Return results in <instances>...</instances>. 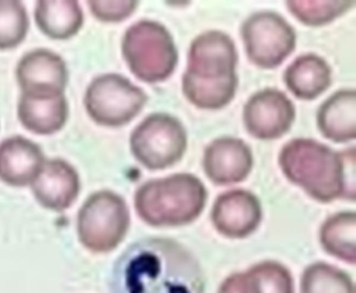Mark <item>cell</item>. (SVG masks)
I'll return each instance as SVG.
<instances>
[{
  "label": "cell",
  "mask_w": 356,
  "mask_h": 293,
  "mask_svg": "<svg viewBox=\"0 0 356 293\" xmlns=\"http://www.w3.org/2000/svg\"><path fill=\"white\" fill-rule=\"evenodd\" d=\"M21 94L51 97L65 94L69 72L65 60L55 51L38 48L24 53L15 68Z\"/></svg>",
  "instance_id": "8fae6325"
},
{
  "label": "cell",
  "mask_w": 356,
  "mask_h": 293,
  "mask_svg": "<svg viewBox=\"0 0 356 293\" xmlns=\"http://www.w3.org/2000/svg\"><path fill=\"white\" fill-rule=\"evenodd\" d=\"M253 164L251 148L238 137L216 138L203 151L204 174L217 185H229L243 181L250 175Z\"/></svg>",
  "instance_id": "4fadbf2b"
},
{
  "label": "cell",
  "mask_w": 356,
  "mask_h": 293,
  "mask_svg": "<svg viewBox=\"0 0 356 293\" xmlns=\"http://www.w3.org/2000/svg\"><path fill=\"white\" fill-rule=\"evenodd\" d=\"M111 293H204L195 256L177 241L149 237L129 246L116 260Z\"/></svg>",
  "instance_id": "6da1fadb"
},
{
  "label": "cell",
  "mask_w": 356,
  "mask_h": 293,
  "mask_svg": "<svg viewBox=\"0 0 356 293\" xmlns=\"http://www.w3.org/2000/svg\"><path fill=\"white\" fill-rule=\"evenodd\" d=\"M129 146L134 158L145 168L165 169L184 155L186 131L175 117L164 112L152 113L132 131Z\"/></svg>",
  "instance_id": "52a82bcc"
},
{
  "label": "cell",
  "mask_w": 356,
  "mask_h": 293,
  "mask_svg": "<svg viewBox=\"0 0 356 293\" xmlns=\"http://www.w3.org/2000/svg\"><path fill=\"white\" fill-rule=\"evenodd\" d=\"M316 124L326 139L343 143L356 137V91L353 88L338 90L318 107Z\"/></svg>",
  "instance_id": "e0dca14e"
},
{
  "label": "cell",
  "mask_w": 356,
  "mask_h": 293,
  "mask_svg": "<svg viewBox=\"0 0 356 293\" xmlns=\"http://www.w3.org/2000/svg\"><path fill=\"white\" fill-rule=\"evenodd\" d=\"M147 101L146 92L117 73L95 77L87 86L83 105L90 118L105 127H120L130 122Z\"/></svg>",
  "instance_id": "5b68a950"
},
{
  "label": "cell",
  "mask_w": 356,
  "mask_h": 293,
  "mask_svg": "<svg viewBox=\"0 0 356 293\" xmlns=\"http://www.w3.org/2000/svg\"><path fill=\"white\" fill-rule=\"evenodd\" d=\"M283 80L291 93L303 101L314 100L332 83V69L321 56L307 53L298 56L285 69Z\"/></svg>",
  "instance_id": "d6986e66"
},
{
  "label": "cell",
  "mask_w": 356,
  "mask_h": 293,
  "mask_svg": "<svg viewBox=\"0 0 356 293\" xmlns=\"http://www.w3.org/2000/svg\"><path fill=\"white\" fill-rule=\"evenodd\" d=\"M207 199L201 180L181 173L143 183L134 194V206L140 219L150 226H179L195 221Z\"/></svg>",
  "instance_id": "3957f363"
},
{
  "label": "cell",
  "mask_w": 356,
  "mask_h": 293,
  "mask_svg": "<svg viewBox=\"0 0 356 293\" xmlns=\"http://www.w3.org/2000/svg\"><path fill=\"white\" fill-rule=\"evenodd\" d=\"M217 293H293V282L284 265L264 260L245 271L229 275Z\"/></svg>",
  "instance_id": "2e32d148"
},
{
  "label": "cell",
  "mask_w": 356,
  "mask_h": 293,
  "mask_svg": "<svg viewBox=\"0 0 356 293\" xmlns=\"http://www.w3.org/2000/svg\"><path fill=\"white\" fill-rule=\"evenodd\" d=\"M259 199L248 190L236 188L215 199L211 219L216 231L229 239H243L259 228L262 220Z\"/></svg>",
  "instance_id": "7c38bea8"
},
{
  "label": "cell",
  "mask_w": 356,
  "mask_h": 293,
  "mask_svg": "<svg viewBox=\"0 0 356 293\" xmlns=\"http://www.w3.org/2000/svg\"><path fill=\"white\" fill-rule=\"evenodd\" d=\"M238 51L232 38L218 30L201 33L190 44L182 76L207 83L225 81L236 74Z\"/></svg>",
  "instance_id": "9c48e42d"
},
{
  "label": "cell",
  "mask_w": 356,
  "mask_h": 293,
  "mask_svg": "<svg viewBox=\"0 0 356 293\" xmlns=\"http://www.w3.org/2000/svg\"><path fill=\"white\" fill-rule=\"evenodd\" d=\"M240 33L248 59L264 69L280 66L296 45L294 28L280 14L271 10L248 16L241 26Z\"/></svg>",
  "instance_id": "ba28073f"
},
{
  "label": "cell",
  "mask_w": 356,
  "mask_h": 293,
  "mask_svg": "<svg viewBox=\"0 0 356 293\" xmlns=\"http://www.w3.org/2000/svg\"><path fill=\"white\" fill-rule=\"evenodd\" d=\"M129 223V209L124 200L113 192L98 191L91 194L79 209L78 237L90 251L108 252L122 241Z\"/></svg>",
  "instance_id": "8992f818"
},
{
  "label": "cell",
  "mask_w": 356,
  "mask_h": 293,
  "mask_svg": "<svg viewBox=\"0 0 356 293\" xmlns=\"http://www.w3.org/2000/svg\"><path fill=\"white\" fill-rule=\"evenodd\" d=\"M17 116L28 131L39 135H50L60 131L65 125L69 105L65 94L51 97L21 94L17 105Z\"/></svg>",
  "instance_id": "ac0fdd59"
},
{
  "label": "cell",
  "mask_w": 356,
  "mask_h": 293,
  "mask_svg": "<svg viewBox=\"0 0 356 293\" xmlns=\"http://www.w3.org/2000/svg\"><path fill=\"white\" fill-rule=\"evenodd\" d=\"M238 86V76L217 83L200 82L181 77V91L193 106L204 110H218L234 98Z\"/></svg>",
  "instance_id": "7402d4cb"
},
{
  "label": "cell",
  "mask_w": 356,
  "mask_h": 293,
  "mask_svg": "<svg viewBox=\"0 0 356 293\" xmlns=\"http://www.w3.org/2000/svg\"><path fill=\"white\" fill-rule=\"evenodd\" d=\"M121 52L130 72L147 83L168 79L175 72L179 58L169 30L151 19L139 20L126 29Z\"/></svg>",
  "instance_id": "277c9868"
},
{
  "label": "cell",
  "mask_w": 356,
  "mask_h": 293,
  "mask_svg": "<svg viewBox=\"0 0 356 293\" xmlns=\"http://www.w3.org/2000/svg\"><path fill=\"white\" fill-rule=\"evenodd\" d=\"M90 13L99 22L118 23L129 18L135 12L138 1H88Z\"/></svg>",
  "instance_id": "484cf974"
},
{
  "label": "cell",
  "mask_w": 356,
  "mask_h": 293,
  "mask_svg": "<svg viewBox=\"0 0 356 293\" xmlns=\"http://www.w3.org/2000/svg\"><path fill=\"white\" fill-rule=\"evenodd\" d=\"M356 213L343 210L328 217L319 230V241L329 255L349 264L356 261Z\"/></svg>",
  "instance_id": "44dd1931"
},
{
  "label": "cell",
  "mask_w": 356,
  "mask_h": 293,
  "mask_svg": "<svg viewBox=\"0 0 356 293\" xmlns=\"http://www.w3.org/2000/svg\"><path fill=\"white\" fill-rule=\"evenodd\" d=\"M300 293H355V285L344 271L323 262H316L304 270Z\"/></svg>",
  "instance_id": "603a6c76"
},
{
  "label": "cell",
  "mask_w": 356,
  "mask_h": 293,
  "mask_svg": "<svg viewBox=\"0 0 356 293\" xmlns=\"http://www.w3.org/2000/svg\"><path fill=\"white\" fill-rule=\"evenodd\" d=\"M242 118L250 135L260 140H273L291 129L296 118V108L282 90L265 87L248 99Z\"/></svg>",
  "instance_id": "30bf717a"
},
{
  "label": "cell",
  "mask_w": 356,
  "mask_h": 293,
  "mask_svg": "<svg viewBox=\"0 0 356 293\" xmlns=\"http://www.w3.org/2000/svg\"><path fill=\"white\" fill-rule=\"evenodd\" d=\"M29 28V15L21 1L0 0V51L13 49L21 44Z\"/></svg>",
  "instance_id": "d4e9b609"
},
{
  "label": "cell",
  "mask_w": 356,
  "mask_h": 293,
  "mask_svg": "<svg viewBox=\"0 0 356 293\" xmlns=\"http://www.w3.org/2000/svg\"><path fill=\"white\" fill-rule=\"evenodd\" d=\"M39 144L15 135L0 142V181L13 187H24L33 181L46 160Z\"/></svg>",
  "instance_id": "9a60e30c"
},
{
  "label": "cell",
  "mask_w": 356,
  "mask_h": 293,
  "mask_svg": "<svg viewBox=\"0 0 356 293\" xmlns=\"http://www.w3.org/2000/svg\"><path fill=\"white\" fill-rule=\"evenodd\" d=\"M355 1L289 0V12L302 24L318 27L328 24L353 8Z\"/></svg>",
  "instance_id": "cb8c5ba5"
},
{
  "label": "cell",
  "mask_w": 356,
  "mask_h": 293,
  "mask_svg": "<svg viewBox=\"0 0 356 293\" xmlns=\"http://www.w3.org/2000/svg\"><path fill=\"white\" fill-rule=\"evenodd\" d=\"M36 201L44 208L61 212L76 201L80 180L75 168L60 158L46 159L30 185Z\"/></svg>",
  "instance_id": "5bb4252c"
},
{
  "label": "cell",
  "mask_w": 356,
  "mask_h": 293,
  "mask_svg": "<svg viewBox=\"0 0 356 293\" xmlns=\"http://www.w3.org/2000/svg\"><path fill=\"white\" fill-rule=\"evenodd\" d=\"M33 14L38 29L55 40L73 37L84 22L82 8L76 0H39Z\"/></svg>",
  "instance_id": "ffe728a7"
},
{
  "label": "cell",
  "mask_w": 356,
  "mask_h": 293,
  "mask_svg": "<svg viewBox=\"0 0 356 293\" xmlns=\"http://www.w3.org/2000/svg\"><path fill=\"white\" fill-rule=\"evenodd\" d=\"M355 149L337 151L314 139L296 137L280 149L278 164L285 178L323 203L355 200V180L348 166Z\"/></svg>",
  "instance_id": "7a4b0ae2"
}]
</instances>
